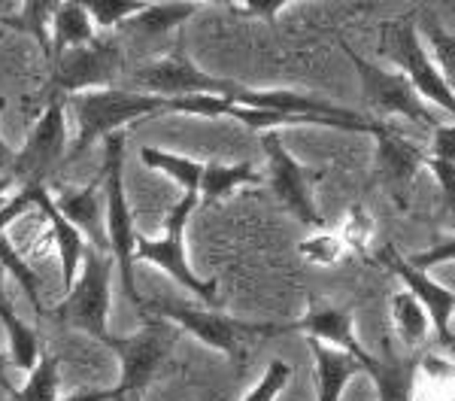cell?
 <instances>
[{"label":"cell","mask_w":455,"mask_h":401,"mask_svg":"<svg viewBox=\"0 0 455 401\" xmlns=\"http://www.w3.org/2000/svg\"><path fill=\"white\" fill-rule=\"evenodd\" d=\"M431 156L455 162V128L452 122H443L440 128L431 131Z\"/></svg>","instance_id":"obj_37"},{"label":"cell","mask_w":455,"mask_h":401,"mask_svg":"<svg viewBox=\"0 0 455 401\" xmlns=\"http://www.w3.org/2000/svg\"><path fill=\"white\" fill-rule=\"evenodd\" d=\"M291 332L307 334V341H315V344H322V347L340 349V353L352 356L362 368L371 362V353L358 344L355 328H352V310H347V308L322 304V308L307 310L304 319L291 323Z\"/></svg>","instance_id":"obj_15"},{"label":"cell","mask_w":455,"mask_h":401,"mask_svg":"<svg viewBox=\"0 0 455 401\" xmlns=\"http://www.w3.org/2000/svg\"><path fill=\"white\" fill-rule=\"evenodd\" d=\"M85 12L92 19L94 31L98 34H113L116 28H124L137 12L143 10V0H88Z\"/></svg>","instance_id":"obj_29"},{"label":"cell","mask_w":455,"mask_h":401,"mask_svg":"<svg viewBox=\"0 0 455 401\" xmlns=\"http://www.w3.org/2000/svg\"><path fill=\"white\" fill-rule=\"evenodd\" d=\"M392 323H395V332H398L401 344L407 349L422 347L431 334L428 317H425L422 304L416 301L410 292H395L392 295Z\"/></svg>","instance_id":"obj_28"},{"label":"cell","mask_w":455,"mask_h":401,"mask_svg":"<svg viewBox=\"0 0 455 401\" xmlns=\"http://www.w3.org/2000/svg\"><path fill=\"white\" fill-rule=\"evenodd\" d=\"M255 182H261V173L249 162H240V164L210 162V164H204L201 186H197V201L207 207V204L225 201L228 195H234L237 188L255 186Z\"/></svg>","instance_id":"obj_23"},{"label":"cell","mask_w":455,"mask_h":401,"mask_svg":"<svg viewBox=\"0 0 455 401\" xmlns=\"http://www.w3.org/2000/svg\"><path fill=\"white\" fill-rule=\"evenodd\" d=\"M131 92L156 94V98L176 100V98H192V94H219V98H234L240 89L234 79H219L212 73L201 70L197 64L182 52L180 46L171 52L158 55L156 61L143 64L128 76Z\"/></svg>","instance_id":"obj_9"},{"label":"cell","mask_w":455,"mask_h":401,"mask_svg":"<svg viewBox=\"0 0 455 401\" xmlns=\"http://www.w3.org/2000/svg\"><path fill=\"white\" fill-rule=\"evenodd\" d=\"M70 109L76 116V140L68 146V162L79 158L98 140L122 134L134 122H146L156 119L158 113H167V100L116 85V89L104 92L76 94V98H70Z\"/></svg>","instance_id":"obj_2"},{"label":"cell","mask_w":455,"mask_h":401,"mask_svg":"<svg viewBox=\"0 0 455 401\" xmlns=\"http://www.w3.org/2000/svg\"><path fill=\"white\" fill-rule=\"evenodd\" d=\"M10 368H12V365H10V356L0 353V386H4L6 392L16 389V386H12V381H10Z\"/></svg>","instance_id":"obj_41"},{"label":"cell","mask_w":455,"mask_h":401,"mask_svg":"<svg viewBox=\"0 0 455 401\" xmlns=\"http://www.w3.org/2000/svg\"><path fill=\"white\" fill-rule=\"evenodd\" d=\"M197 10H201V4H146L124 28L149 36V40H158V36H164L173 28L186 25Z\"/></svg>","instance_id":"obj_25"},{"label":"cell","mask_w":455,"mask_h":401,"mask_svg":"<svg viewBox=\"0 0 455 401\" xmlns=\"http://www.w3.org/2000/svg\"><path fill=\"white\" fill-rule=\"evenodd\" d=\"M0 323L6 328V338H10V353H6L10 356V365L16 371H21V374H28L43 353V334H40V328L28 325L16 313L10 295H6V289H4V280H0Z\"/></svg>","instance_id":"obj_20"},{"label":"cell","mask_w":455,"mask_h":401,"mask_svg":"<svg viewBox=\"0 0 455 401\" xmlns=\"http://www.w3.org/2000/svg\"><path fill=\"white\" fill-rule=\"evenodd\" d=\"M0 280H4V271H0Z\"/></svg>","instance_id":"obj_45"},{"label":"cell","mask_w":455,"mask_h":401,"mask_svg":"<svg viewBox=\"0 0 455 401\" xmlns=\"http://www.w3.org/2000/svg\"><path fill=\"white\" fill-rule=\"evenodd\" d=\"M0 271H4V277L10 274L12 280L19 283V289L25 292L28 304L34 308L36 313V323H46L49 319V308L46 301H43V280L40 274L34 271L31 265L25 261V255H21L16 246H12V240L0 231Z\"/></svg>","instance_id":"obj_24"},{"label":"cell","mask_w":455,"mask_h":401,"mask_svg":"<svg viewBox=\"0 0 455 401\" xmlns=\"http://www.w3.org/2000/svg\"><path fill=\"white\" fill-rule=\"evenodd\" d=\"M419 356L407 359H373L364 365L377 386L379 401H416V374H419Z\"/></svg>","instance_id":"obj_22"},{"label":"cell","mask_w":455,"mask_h":401,"mask_svg":"<svg viewBox=\"0 0 455 401\" xmlns=\"http://www.w3.org/2000/svg\"><path fill=\"white\" fill-rule=\"evenodd\" d=\"M58 383H61V365L52 349L43 347L40 359L31 371L21 389L10 392V401H58Z\"/></svg>","instance_id":"obj_27"},{"label":"cell","mask_w":455,"mask_h":401,"mask_svg":"<svg viewBox=\"0 0 455 401\" xmlns=\"http://www.w3.org/2000/svg\"><path fill=\"white\" fill-rule=\"evenodd\" d=\"M201 207L195 192L182 195L180 201L171 207V213L164 216V235L158 240L152 237H137L134 244V265L137 261H146V265H156L164 274H171L180 286H186L204 308H216L219 310V286L216 280H201L186 261V244H182V235H186V225L192 219L195 210Z\"/></svg>","instance_id":"obj_6"},{"label":"cell","mask_w":455,"mask_h":401,"mask_svg":"<svg viewBox=\"0 0 455 401\" xmlns=\"http://www.w3.org/2000/svg\"><path fill=\"white\" fill-rule=\"evenodd\" d=\"M68 116H64V100H49L43 116L28 134L25 146L16 152L10 180L12 186H36L46 182L52 173L68 162Z\"/></svg>","instance_id":"obj_11"},{"label":"cell","mask_w":455,"mask_h":401,"mask_svg":"<svg viewBox=\"0 0 455 401\" xmlns=\"http://www.w3.org/2000/svg\"><path fill=\"white\" fill-rule=\"evenodd\" d=\"M176 338H180V332H176L171 323L156 319V317H146L143 328L137 334H131V338H116V334H109L104 341V347L113 349L122 362V377H119V383L113 386L116 396L119 398L143 396L146 386L156 381L161 365L171 359Z\"/></svg>","instance_id":"obj_8"},{"label":"cell","mask_w":455,"mask_h":401,"mask_svg":"<svg viewBox=\"0 0 455 401\" xmlns=\"http://www.w3.org/2000/svg\"><path fill=\"white\" fill-rule=\"evenodd\" d=\"M4 36H6V31H0V40H4Z\"/></svg>","instance_id":"obj_44"},{"label":"cell","mask_w":455,"mask_h":401,"mask_svg":"<svg viewBox=\"0 0 455 401\" xmlns=\"http://www.w3.org/2000/svg\"><path fill=\"white\" fill-rule=\"evenodd\" d=\"M58 401H122L116 396V389H79L73 392L68 398H58Z\"/></svg>","instance_id":"obj_39"},{"label":"cell","mask_w":455,"mask_h":401,"mask_svg":"<svg viewBox=\"0 0 455 401\" xmlns=\"http://www.w3.org/2000/svg\"><path fill=\"white\" fill-rule=\"evenodd\" d=\"M234 104H243V107H255V109H274V113L283 116H322V119H347L355 109L347 107H331L325 100H315L307 98L300 92L291 89H270V92H255V89H243L240 85L234 92Z\"/></svg>","instance_id":"obj_17"},{"label":"cell","mask_w":455,"mask_h":401,"mask_svg":"<svg viewBox=\"0 0 455 401\" xmlns=\"http://www.w3.org/2000/svg\"><path fill=\"white\" fill-rule=\"evenodd\" d=\"M428 34H431V43H435V49H437V58H435L437 70L440 73L450 70V64H452V34L443 31L435 19L428 21Z\"/></svg>","instance_id":"obj_36"},{"label":"cell","mask_w":455,"mask_h":401,"mask_svg":"<svg viewBox=\"0 0 455 401\" xmlns=\"http://www.w3.org/2000/svg\"><path fill=\"white\" fill-rule=\"evenodd\" d=\"M379 52H383L395 68H401V76L413 85L419 98L431 100L446 113V119L455 113L452 85L446 73L437 70L435 58L425 52L419 28L413 16H395L379 25Z\"/></svg>","instance_id":"obj_5"},{"label":"cell","mask_w":455,"mask_h":401,"mask_svg":"<svg viewBox=\"0 0 455 401\" xmlns=\"http://www.w3.org/2000/svg\"><path fill=\"white\" fill-rule=\"evenodd\" d=\"M49 68H52V79H49L52 100H70L85 92L116 89L124 70V52L113 34H98L85 46L68 49Z\"/></svg>","instance_id":"obj_7"},{"label":"cell","mask_w":455,"mask_h":401,"mask_svg":"<svg viewBox=\"0 0 455 401\" xmlns=\"http://www.w3.org/2000/svg\"><path fill=\"white\" fill-rule=\"evenodd\" d=\"M6 188H12V180L10 177H0V207H4V195Z\"/></svg>","instance_id":"obj_42"},{"label":"cell","mask_w":455,"mask_h":401,"mask_svg":"<svg viewBox=\"0 0 455 401\" xmlns=\"http://www.w3.org/2000/svg\"><path fill=\"white\" fill-rule=\"evenodd\" d=\"M264 152H267V162H270V186H274L276 198L283 201V207L289 210L300 225H307V229L325 231L328 222L322 219L313 201V188H310L313 173H307V167L298 164V158L291 156L276 137L264 140Z\"/></svg>","instance_id":"obj_12"},{"label":"cell","mask_w":455,"mask_h":401,"mask_svg":"<svg viewBox=\"0 0 455 401\" xmlns=\"http://www.w3.org/2000/svg\"><path fill=\"white\" fill-rule=\"evenodd\" d=\"M4 109H6V98L0 94V116H4Z\"/></svg>","instance_id":"obj_43"},{"label":"cell","mask_w":455,"mask_h":401,"mask_svg":"<svg viewBox=\"0 0 455 401\" xmlns=\"http://www.w3.org/2000/svg\"><path fill=\"white\" fill-rule=\"evenodd\" d=\"M452 255H455V244L452 240H443L440 246H431V250H425V253H416V255H407V265L410 268H416V271H428L431 265H440V261H452Z\"/></svg>","instance_id":"obj_34"},{"label":"cell","mask_w":455,"mask_h":401,"mask_svg":"<svg viewBox=\"0 0 455 401\" xmlns=\"http://www.w3.org/2000/svg\"><path fill=\"white\" fill-rule=\"evenodd\" d=\"M383 261L388 265V271H392L398 280L403 283V292H410V295L416 298V301L422 304L425 317H428L431 323V332L437 334V344L443 347V353L450 356L455 349V341H452V310H455V295L452 289L440 286V283L431 280L425 271H416V268H410L407 261H403V255H398L392 250V246H386L383 250Z\"/></svg>","instance_id":"obj_13"},{"label":"cell","mask_w":455,"mask_h":401,"mask_svg":"<svg viewBox=\"0 0 455 401\" xmlns=\"http://www.w3.org/2000/svg\"><path fill=\"white\" fill-rule=\"evenodd\" d=\"M291 374H295V368H291L289 362L274 359L267 368H264L261 381L246 392L243 401H276L285 392V386L291 383Z\"/></svg>","instance_id":"obj_30"},{"label":"cell","mask_w":455,"mask_h":401,"mask_svg":"<svg viewBox=\"0 0 455 401\" xmlns=\"http://www.w3.org/2000/svg\"><path fill=\"white\" fill-rule=\"evenodd\" d=\"M343 253H347V246L340 244L337 231L334 235L310 237L300 244V255H304L307 261H313V265H337V261L343 259Z\"/></svg>","instance_id":"obj_32"},{"label":"cell","mask_w":455,"mask_h":401,"mask_svg":"<svg viewBox=\"0 0 455 401\" xmlns=\"http://www.w3.org/2000/svg\"><path fill=\"white\" fill-rule=\"evenodd\" d=\"M94 36H98V31H94L83 4H76V0L55 4L52 16H49V64L61 58L68 49H79L92 43Z\"/></svg>","instance_id":"obj_19"},{"label":"cell","mask_w":455,"mask_h":401,"mask_svg":"<svg viewBox=\"0 0 455 401\" xmlns=\"http://www.w3.org/2000/svg\"><path fill=\"white\" fill-rule=\"evenodd\" d=\"M289 4H283V0H270V4H259V0H249V4H231L234 12H240V16H249V19H264L267 25H274L276 21V12H283Z\"/></svg>","instance_id":"obj_35"},{"label":"cell","mask_w":455,"mask_h":401,"mask_svg":"<svg viewBox=\"0 0 455 401\" xmlns=\"http://www.w3.org/2000/svg\"><path fill=\"white\" fill-rule=\"evenodd\" d=\"M124 149L128 140L122 134H113L104 140V171H100V195H104V231H107V250L113 255L116 268H119V283L124 298L137 313L143 310L146 298L137 292V274H134V216H131V204L124 195Z\"/></svg>","instance_id":"obj_1"},{"label":"cell","mask_w":455,"mask_h":401,"mask_svg":"<svg viewBox=\"0 0 455 401\" xmlns=\"http://www.w3.org/2000/svg\"><path fill=\"white\" fill-rule=\"evenodd\" d=\"M25 210H31V198H28L25 192H19L10 204H4V207H0V231H4L10 222H16Z\"/></svg>","instance_id":"obj_38"},{"label":"cell","mask_w":455,"mask_h":401,"mask_svg":"<svg viewBox=\"0 0 455 401\" xmlns=\"http://www.w3.org/2000/svg\"><path fill=\"white\" fill-rule=\"evenodd\" d=\"M340 49L347 52L352 68H355L358 79H362L364 98H368V104L377 109V113L401 116V119L413 122V125H419L422 131H428V134L446 122V119H437V116H431V109L422 104V98L413 92V85H410L407 79L401 76V73H392V70L379 68V64L368 61V58L358 55L355 49H352L349 43L343 40V36H340Z\"/></svg>","instance_id":"obj_10"},{"label":"cell","mask_w":455,"mask_h":401,"mask_svg":"<svg viewBox=\"0 0 455 401\" xmlns=\"http://www.w3.org/2000/svg\"><path fill=\"white\" fill-rule=\"evenodd\" d=\"M373 137H377L379 177H383V182L392 188V192L407 188V182L413 180L416 171L425 164V152L410 140H403L398 131L379 125V122H377V128H373Z\"/></svg>","instance_id":"obj_16"},{"label":"cell","mask_w":455,"mask_h":401,"mask_svg":"<svg viewBox=\"0 0 455 401\" xmlns=\"http://www.w3.org/2000/svg\"><path fill=\"white\" fill-rule=\"evenodd\" d=\"M371 231H373V222H371L368 210H364L362 204H352L340 231H337V237H340V244L347 246V250L364 253V246H368V240H371Z\"/></svg>","instance_id":"obj_31"},{"label":"cell","mask_w":455,"mask_h":401,"mask_svg":"<svg viewBox=\"0 0 455 401\" xmlns=\"http://www.w3.org/2000/svg\"><path fill=\"white\" fill-rule=\"evenodd\" d=\"M140 162L149 167V171H158V173H164V177H171L176 186L182 188V195H188V192L197 195L201 173H204L201 162H195V158H188V156H176V152L156 149V146H143Z\"/></svg>","instance_id":"obj_26"},{"label":"cell","mask_w":455,"mask_h":401,"mask_svg":"<svg viewBox=\"0 0 455 401\" xmlns=\"http://www.w3.org/2000/svg\"><path fill=\"white\" fill-rule=\"evenodd\" d=\"M12 162H16V149L0 137V177H10Z\"/></svg>","instance_id":"obj_40"},{"label":"cell","mask_w":455,"mask_h":401,"mask_svg":"<svg viewBox=\"0 0 455 401\" xmlns=\"http://www.w3.org/2000/svg\"><path fill=\"white\" fill-rule=\"evenodd\" d=\"M21 192L31 198V207L40 210V213L46 216L49 229H52V237H55V246H58V261H61V286H64V292H68L73 286V280H76L79 268H83V259L88 253V240L61 216V210H58V204H55V195L49 192L46 182L25 186Z\"/></svg>","instance_id":"obj_14"},{"label":"cell","mask_w":455,"mask_h":401,"mask_svg":"<svg viewBox=\"0 0 455 401\" xmlns=\"http://www.w3.org/2000/svg\"><path fill=\"white\" fill-rule=\"evenodd\" d=\"M113 274L116 261L109 253H98L88 246L83 268H79L73 286L64 292V298L49 310V319L58 325L79 328V332L92 334L94 341L109 338V298H113Z\"/></svg>","instance_id":"obj_4"},{"label":"cell","mask_w":455,"mask_h":401,"mask_svg":"<svg viewBox=\"0 0 455 401\" xmlns=\"http://www.w3.org/2000/svg\"><path fill=\"white\" fill-rule=\"evenodd\" d=\"M140 317H156L171 323L173 328L195 334L201 344L210 349H219L225 356H237L240 344L252 338H276V334H291V323H243L216 308H204V304H182V301H164V298H146Z\"/></svg>","instance_id":"obj_3"},{"label":"cell","mask_w":455,"mask_h":401,"mask_svg":"<svg viewBox=\"0 0 455 401\" xmlns=\"http://www.w3.org/2000/svg\"><path fill=\"white\" fill-rule=\"evenodd\" d=\"M425 164L431 167L435 173L440 192H443L446 207H452V192H455V162H446V158H435V156H425Z\"/></svg>","instance_id":"obj_33"},{"label":"cell","mask_w":455,"mask_h":401,"mask_svg":"<svg viewBox=\"0 0 455 401\" xmlns=\"http://www.w3.org/2000/svg\"><path fill=\"white\" fill-rule=\"evenodd\" d=\"M315 362V398L319 401H340L343 389L355 374H362V365H358L352 356L340 353V349L322 347L315 341H307Z\"/></svg>","instance_id":"obj_21"},{"label":"cell","mask_w":455,"mask_h":401,"mask_svg":"<svg viewBox=\"0 0 455 401\" xmlns=\"http://www.w3.org/2000/svg\"><path fill=\"white\" fill-rule=\"evenodd\" d=\"M55 204H58V210H61V216L88 240L92 250L109 253L107 231H104V195H100V186L88 182V186H83L79 192L58 195Z\"/></svg>","instance_id":"obj_18"}]
</instances>
